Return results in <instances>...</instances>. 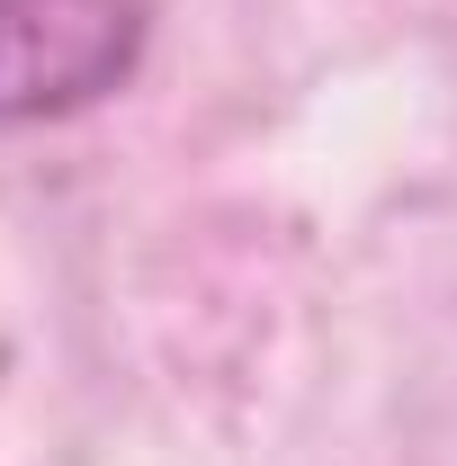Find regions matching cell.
Segmentation results:
<instances>
[{
  "instance_id": "1",
  "label": "cell",
  "mask_w": 457,
  "mask_h": 466,
  "mask_svg": "<svg viewBox=\"0 0 457 466\" xmlns=\"http://www.w3.org/2000/svg\"><path fill=\"white\" fill-rule=\"evenodd\" d=\"M153 0H0V126H46L135 81Z\"/></svg>"
}]
</instances>
